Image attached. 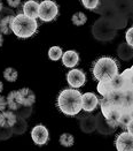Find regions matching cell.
Returning a JSON list of instances; mask_svg holds the SVG:
<instances>
[{"label": "cell", "mask_w": 133, "mask_h": 151, "mask_svg": "<svg viewBox=\"0 0 133 151\" xmlns=\"http://www.w3.org/2000/svg\"><path fill=\"white\" fill-rule=\"evenodd\" d=\"M58 107L65 115L73 116L82 111V93L76 88L64 89L58 96Z\"/></svg>", "instance_id": "cell-1"}, {"label": "cell", "mask_w": 133, "mask_h": 151, "mask_svg": "<svg viewBox=\"0 0 133 151\" xmlns=\"http://www.w3.org/2000/svg\"><path fill=\"white\" fill-rule=\"evenodd\" d=\"M92 74L97 81H109L112 80L118 73V65L114 58L101 57L94 63L92 68Z\"/></svg>", "instance_id": "cell-2"}, {"label": "cell", "mask_w": 133, "mask_h": 151, "mask_svg": "<svg viewBox=\"0 0 133 151\" xmlns=\"http://www.w3.org/2000/svg\"><path fill=\"white\" fill-rule=\"evenodd\" d=\"M38 30L36 19L29 17L25 14H17L14 16L12 23V31L18 38L32 37Z\"/></svg>", "instance_id": "cell-3"}, {"label": "cell", "mask_w": 133, "mask_h": 151, "mask_svg": "<svg viewBox=\"0 0 133 151\" xmlns=\"http://www.w3.org/2000/svg\"><path fill=\"white\" fill-rule=\"evenodd\" d=\"M59 15V6L53 0H43L39 4V19L43 22H50Z\"/></svg>", "instance_id": "cell-4"}, {"label": "cell", "mask_w": 133, "mask_h": 151, "mask_svg": "<svg viewBox=\"0 0 133 151\" xmlns=\"http://www.w3.org/2000/svg\"><path fill=\"white\" fill-rule=\"evenodd\" d=\"M67 82L71 88H80L86 83V74L82 69L73 68L67 74Z\"/></svg>", "instance_id": "cell-5"}, {"label": "cell", "mask_w": 133, "mask_h": 151, "mask_svg": "<svg viewBox=\"0 0 133 151\" xmlns=\"http://www.w3.org/2000/svg\"><path fill=\"white\" fill-rule=\"evenodd\" d=\"M31 139L39 147L45 145L49 139L48 129L44 125H37L31 130Z\"/></svg>", "instance_id": "cell-6"}, {"label": "cell", "mask_w": 133, "mask_h": 151, "mask_svg": "<svg viewBox=\"0 0 133 151\" xmlns=\"http://www.w3.org/2000/svg\"><path fill=\"white\" fill-rule=\"evenodd\" d=\"M115 145L118 151H133V135L127 130L123 132L116 137Z\"/></svg>", "instance_id": "cell-7"}, {"label": "cell", "mask_w": 133, "mask_h": 151, "mask_svg": "<svg viewBox=\"0 0 133 151\" xmlns=\"http://www.w3.org/2000/svg\"><path fill=\"white\" fill-rule=\"evenodd\" d=\"M99 105V98L93 92H86L82 95V110L85 112H92L94 111Z\"/></svg>", "instance_id": "cell-8"}, {"label": "cell", "mask_w": 133, "mask_h": 151, "mask_svg": "<svg viewBox=\"0 0 133 151\" xmlns=\"http://www.w3.org/2000/svg\"><path fill=\"white\" fill-rule=\"evenodd\" d=\"M62 63L67 68H73L79 63V54L73 50H69L63 52L62 54Z\"/></svg>", "instance_id": "cell-9"}, {"label": "cell", "mask_w": 133, "mask_h": 151, "mask_svg": "<svg viewBox=\"0 0 133 151\" xmlns=\"http://www.w3.org/2000/svg\"><path fill=\"white\" fill-rule=\"evenodd\" d=\"M16 115L13 110H5L0 112V127L2 128H11L16 124Z\"/></svg>", "instance_id": "cell-10"}, {"label": "cell", "mask_w": 133, "mask_h": 151, "mask_svg": "<svg viewBox=\"0 0 133 151\" xmlns=\"http://www.w3.org/2000/svg\"><path fill=\"white\" fill-rule=\"evenodd\" d=\"M7 99V109L16 111L22 106V101H21V95L18 90H14L8 93V96L6 97Z\"/></svg>", "instance_id": "cell-11"}, {"label": "cell", "mask_w": 133, "mask_h": 151, "mask_svg": "<svg viewBox=\"0 0 133 151\" xmlns=\"http://www.w3.org/2000/svg\"><path fill=\"white\" fill-rule=\"evenodd\" d=\"M23 14L32 19H38L39 17V4L36 0L25 1L23 5Z\"/></svg>", "instance_id": "cell-12"}, {"label": "cell", "mask_w": 133, "mask_h": 151, "mask_svg": "<svg viewBox=\"0 0 133 151\" xmlns=\"http://www.w3.org/2000/svg\"><path fill=\"white\" fill-rule=\"evenodd\" d=\"M21 95V101L22 106H32L36 101V95L35 92L29 88H22L18 90Z\"/></svg>", "instance_id": "cell-13"}, {"label": "cell", "mask_w": 133, "mask_h": 151, "mask_svg": "<svg viewBox=\"0 0 133 151\" xmlns=\"http://www.w3.org/2000/svg\"><path fill=\"white\" fill-rule=\"evenodd\" d=\"M14 15H7L0 20V32L2 35H9L12 31V23Z\"/></svg>", "instance_id": "cell-14"}, {"label": "cell", "mask_w": 133, "mask_h": 151, "mask_svg": "<svg viewBox=\"0 0 133 151\" xmlns=\"http://www.w3.org/2000/svg\"><path fill=\"white\" fill-rule=\"evenodd\" d=\"M132 119V115H131V109H127V107H123L122 109V113L119 115V119H118V127H122L124 129H126L127 124L131 121Z\"/></svg>", "instance_id": "cell-15"}, {"label": "cell", "mask_w": 133, "mask_h": 151, "mask_svg": "<svg viewBox=\"0 0 133 151\" xmlns=\"http://www.w3.org/2000/svg\"><path fill=\"white\" fill-rule=\"evenodd\" d=\"M97 92L105 97V96H108L111 91H114V88H112V84H111V81H99L97 87Z\"/></svg>", "instance_id": "cell-16"}, {"label": "cell", "mask_w": 133, "mask_h": 151, "mask_svg": "<svg viewBox=\"0 0 133 151\" xmlns=\"http://www.w3.org/2000/svg\"><path fill=\"white\" fill-rule=\"evenodd\" d=\"M111 81V84H112V88L114 90H127V83H126V80L124 78V76L122 74H117Z\"/></svg>", "instance_id": "cell-17"}, {"label": "cell", "mask_w": 133, "mask_h": 151, "mask_svg": "<svg viewBox=\"0 0 133 151\" xmlns=\"http://www.w3.org/2000/svg\"><path fill=\"white\" fill-rule=\"evenodd\" d=\"M71 22H73V24L77 25V27L84 25L87 22V16L83 12H77L71 16Z\"/></svg>", "instance_id": "cell-18"}, {"label": "cell", "mask_w": 133, "mask_h": 151, "mask_svg": "<svg viewBox=\"0 0 133 151\" xmlns=\"http://www.w3.org/2000/svg\"><path fill=\"white\" fill-rule=\"evenodd\" d=\"M63 51L60 46H52L48 50V58L52 61H58L62 58Z\"/></svg>", "instance_id": "cell-19"}, {"label": "cell", "mask_w": 133, "mask_h": 151, "mask_svg": "<svg viewBox=\"0 0 133 151\" xmlns=\"http://www.w3.org/2000/svg\"><path fill=\"white\" fill-rule=\"evenodd\" d=\"M60 144L62 147H65V148H70L73 147V143H75V139L71 134L69 133H63L62 135L60 136Z\"/></svg>", "instance_id": "cell-20"}, {"label": "cell", "mask_w": 133, "mask_h": 151, "mask_svg": "<svg viewBox=\"0 0 133 151\" xmlns=\"http://www.w3.org/2000/svg\"><path fill=\"white\" fill-rule=\"evenodd\" d=\"M17 70L13 67H7L5 70H4V78L7 80L8 82H15L17 80Z\"/></svg>", "instance_id": "cell-21"}, {"label": "cell", "mask_w": 133, "mask_h": 151, "mask_svg": "<svg viewBox=\"0 0 133 151\" xmlns=\"http://www.w3.org/2000/svg\"><path fill=\"white\" fill-rule=\"evenodd\" d=\"M122 75L124 76V78L126 80V83H127V87L129 89H133V69L132 68H127L125 69Z\"/></svg>", "instance_id": "cell-22"}, {"label": "cell", "mask_w": 133, "mask_h": 151, "mask_svg": "<svg viewBox=\"0 0 133 151\" xmlns=\"http://www.w3.org/2000/svg\"><path fill=\"white\" fill-rule=\"evenodd\" d=\"M82 2L87 9H95L99 5V0H82Z\"/></svg>", "instance_id": "cell-23"}, {"label": "cell", "mask_w": 133, "mask_h": 151, "mask_svg": "<svg viewBox=\"0 0 133 151\" xmlns=\"http://www.w3.org/2000/svg\"><path fill=\"white\" fill-rule=\"evenodd\" d=\"M125 39H126L127 45H130L131 47H133V27L127 29V31L125 34Z\"/></svg>", "instance_id": "cell-24"}, {"label": "cell", "mask_w": 133, "mask_h": 151, "mask_svg": "<svg viewBox=\"0 0 133 151\" xmlns=\"http://www.w3.org/2000/svg\"><path fill=\"white\" fill-rule=\"evenodd\" d=\"M6 109H7V99H6V97L0 95V112L5 111Z\"/></svg>", "instance_id": "cell-25"}, {"label": "cell", "mask_w": 133, "mask_h": 151, "mask_svg": "<svg viewBox=\"0 0 133 151\" xmlns=\"http://www.w3.org/2000/svg\"><path fill=\"white\" fill-rule=\"evenodd\" d=\"M7 4L12 7V8H17L21 5V0H7Z\"/></svg>", "instance_id": "cell-26"}, {"label": "cell", "mask_w": 133, "mask_h": 151, "mask_svg": "<svg viewBox=\"0 0 133 151\" xmlns=\"http://www.w3.org/2000/svg\"><path fill=\"white\" fill-rule=\"evenodd\" d=\"M126 130L129 132V133H131L133 135V118L131 119V121L127 124V126H126Z\"/></svg>", "instance_id": "cell-27"}, {"label": "cell", "mask_w": 133, "mask_h": 151, "mask_svg": "<svg viewBox=\"0 0 133 151\" xmlns=\"http://www.w3.org/2000/svg\"><path fill=\"white\" fill-rule=\"evenodd\" d=\"M2 44H4V38H2V34L0 32V47L2 46Z\"/></svg>", "instance_id": "cell-28"}, {"label": "cell", "mask_w": 133, "mask_h": 151, "mask_svg": "<svg viewBox=\"0 0 133 151\" xmlns=\"http://www.w3.org/2000/svg\"><path fill=\"white\" fill-rule=\"evenodd\" d=\"M2 90H4V84H2V82L0 81V93L2 92Z\"/></svg>", "instance_id": "cell-29"}, {"label": "cell", "mask_w": 133, "mask_h": 151, "mask_svg": "<svg viewBox=\"0 0 133 151\" xmlns=\"http://www.w3.org/2000/svg\"><path fill=\"white\" fill-rule=\"evenodd\" d=\"M2 8H4V4H2V1L0 0V12L2 11Z\"/></svg>", "instance_id": "cell-30"}, {"label": "cell", "mask_w": 133, "mask_h": 151, "mask_svg": "<svg viewBox=\"0 0 133 151\" xmlns=\"http://www.w3.org/2000/svg\"><path fill=\"white\" fill-rule=\"evenodd\" d=\"M131 115H132V118H133V107L131 109Z\"/></svg>", "instance_id": "cell-31"}, {"label": "cell", "mask_w": 133, "mask_h": 151, "mask_svg": "<svg viewBox=\"0 0 133 151\" xmlns=\"http://www.w3.org/2000/svg\"><path fill=\"white\" fill-rule=\"evenodd\" d=\"M131 68H132V69H133V66H132V67H131Z\"/></svg>", "instance_id": "cell-32"}, {"label": "cell", "mask_w": 133, "mask_h": 151, "mask_svg": "<svg viewBox=\"0 0 133 151\" xmlns=\"http://www.w3.org/2000/svg\"><path fill=\"white\" fill-rule=\"evenodd\" d=\"M0 20H1V19H0Z\"/></svg>", "instance_id": "cell-33"}]
</instances>
